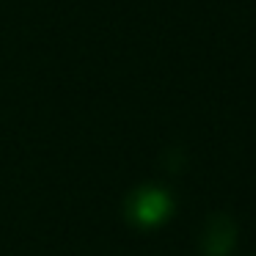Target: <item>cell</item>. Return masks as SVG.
<instances>
[{
	"label": "cell",
	"mask_w": 256,
	"mask_h": 256,
	"mask_svg": "<svg viewBox=\"0 0 256 256\" xmlns=\"http://www.w3.org/2000/svg\"><path fill=\"white\" fill-rule=\"evenodd\" d=\"M124 215L135 228H157L174 215V196L162 184H140L124 201Z\"/></svg>",
	"instance_id": "cell-1"
},
{
	"label": "cell",
	"mask_w": 256,
	"mask_h": 256,
	"mask_svg": "<svg viewBox=\"0 0 256 256\" xmlns=\"http://www.w3.org/2000/svg\"><path fill=\"white\" fill-rule=\"evenodd\" d=\"M201 254L204 256H228L237 245V223L226 212H212L201 228Z\"/></svg>",
	"instance_id": "cell-2"
}]
</instances>
